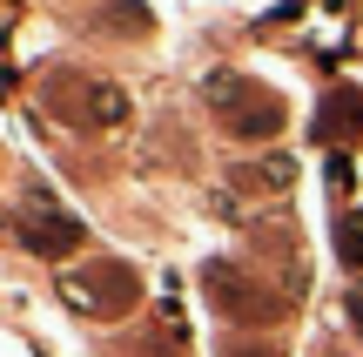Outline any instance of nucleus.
<instances>
[{"instance_id":"nucleus-5","label":"nucleus","mask_w":363,"mask_h":357,"mask_svg":"<svg viewBox=\"0 0 363 357\" xmlns=\"http://www.w3.org/2000/svg\"><path fill=\"white\" fill-rule=\"evenodd\" d=\"M94 121H101V128L128 121V94H121V88H94Z\"/></svg>"},{"instance_id":"nucleus-2","label":"nucleus","mask_w":363,"mask_h":357,"mask_svg":"<svg viewBox=\"0 0 363 357\" xmlns=\"http://www.w3.org/2000/svg\"><path fill=\"white\" fill-rule=\"evenodd\" d=\"M21 243H27L34 256H67V250L81 243V223H74L67 209H54L48 196H34V202H27V216H21Z\"/></svg>"},{"instance_id":"nucleus-6","label":"nucleus","mask_w":363,"mask_h":357,"mask_svg":"<svg viewBox=\"0 0 363 357\" xmlns=\"http://www.w3.org/2000/svg\"><path fill=\"white\" fill-rule=\"evenodd\" d=\"M343 310H350V324H357V331H363V283H357V290H350V304H343Z\"/></svg>"},{"instance_id":"nucleus-3","label":"nucleus","mask_w":363,"mask_h":357,"mask_svg":"<svg viewBox=\"0 0 363 357\" xmlns=\"http://www.w3.org/2000/svg\"><path fill=\"white\" fill-rule=\"evenodd\" d=\"M216 101H222V108L235 101L229 128H235V135H249V142H256V135H269L276 121H283V108H276L262 88H249V81H216Z\"/></svg>"},{"instance_id":"nucleus-4","label":"nucleus","mask_w":363,"mask_h":357,"mask_svg":"<svg viewBox=\"0 0 363 357\" xmlns=\"http://www.w3.org/2000/svg\"><path fill=\"white\" fill-rule=\"evenodd\" d=\"M337 256H343L350 270H363V209H350V216L337 223Z\"/></svg>"},{"instance_id":"nucleus-1","label":"nucleus","mask_w":363,"mask_h":357,"mask_svg":"<svg viewBox=\"0 0 363 357\" xmlns=\"http://www.w3.org/2000/svg\"><path fill=\"white\" fill-rule=\"evenodd\" d=\"M61 297L81 317H121V310H135L142 283H135L128 263H88V270H67L61 277Z\"/></svg>"}]
</instances>
